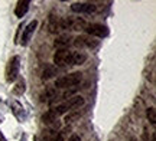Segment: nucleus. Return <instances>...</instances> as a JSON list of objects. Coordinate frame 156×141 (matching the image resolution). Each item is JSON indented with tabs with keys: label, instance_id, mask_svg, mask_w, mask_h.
I'll list each match as a JSON object with an SVG mask.
<instances>
[{
	"label": "nucleus",
	"instance_id": "nucleus-1",
	"mask_svg": "<svg viewBox=\"0 0 156 141\" xmlns=\"http://www.w3.org/2000/svg\"><path fill=\"white\" fill-rule=\"evenodd\" d=\"M84 102L85 101H84V98L81 95H74V96H71V98L65 99V102L59 104L58 107H55L54 109H51V111H52L54 115L58 118V117H61L64 114L75 111V109H80V108L84 105Z\"/></svg>",
	"mask_w": 156,
	"mask_h": 141
},
{
	"label": "nucleus",
	"instance_id": "nucleus-2",
	"mask_svg": "<svg viewBox=\"0 0 156 141\" xmlns=\"http://www.w3.org/2000/svg\"><path fill=\"white\" fill-rule=\"evenodd\" d=\"M83 81V73L81 72H73L69 75H65V76H61L55 81V85L54 88L55 89H68V88H74L77 85L81 84Z\"/></svg>",
	"mask_w": 156,
	"mask_h": 141
},
{
	"label": "nucleus",
	"instance_id": "nucleus-3",
	"mask_svg": "<svg viewBox=\"0 0 156 141\" xmlns=\"http://www.w3.org/2000/svg\"><path fill=\"white\" fill-rule=\"evenodd\" d=\"M54 63L55 66H71L73 65V52L68 49H58L54 53Z\"/></svg>",
	"mask_w": 156,
	"mask_h": 141
},
{
	"label": "nucleus",
	"instance_id": "nucleus-4",
	"mask_svg": "<svg viewBox=\"0 0 156 141\" xmlns=\"http://www.w3.org/2000/svg\"><path fill=\"white\" fill-rule=\"evenodd\" d=\"M19 69H20V58L13 56L7 63V68H6V81L7 82H13L16 81L19 76Z\"/></svg>",
	"mask_w": 156,
	"mask_h": 141
},
{
	"label": "nucleus",
	"instance_id": "nucleus-5",
	"mask_svg": "<svg viewBox=\"0 0 156 141\" xmlns=\"http://www.w3.org/2000/svg\"><path fill=\"white\" fill-rule=\"evenodd\" d=\"M84 30L91 36L95 38H107L108 36V29L106 25L101 23H87V26L84 28Z\"/></svg>",
	"mask_w": 156,
	"mask_h": 141
},
{
	"label": "nucleus",
	"instance_id": "nucleus-6",
	"mask_svg": "<svg viewBox=\"0 0 156 141\" xmlns=\"http://www.w3.org/2000/svg\"><path fill=\"white\" fill-rule=\"evenodd\" d=\"M74 46L75 48H80V49H84V48H87V49H94L98 46V42L94 39H91L90 36H77L75 39H74Z\"/></svg>",
	"mask_w": 156,
	"mask_h": 141
},
{
	"label": "nucleus",
	"instance_id": "nucleus-7",
	"mask_svg": "<svg viewBox=\"0 0 156 141\" xmlns=\"http://www.w3.org/2000/svg\"><path fill=\"white\" fill-rule=\"evenodd\" d=\"M71 10L75 12V13H87V15H91L97 12V6L94 3H87V2H80V3H73L71 5Z\"/></svg>",
	"mask_w": 156,
	"mask_h": 141
},
{
	"label": "nucleus",
	"instance_id": "nucleus-8",
	"mask_svg": "<svg viewBox=\"0 0 156 141\" xmlns=\"http://www.w3.org/2000/svg\"><path fill=\"white\" fill-rule=\"evenodd\" d=\"M36 28H38V20H32V22L29 23L26 28L23 29V33H22V39H20V43H22L23 46H26L29 43V40H30V38L34 36L35 30H36Z\"/></svg>",
	"mask_w": 156,
	"mask_h": 141
},
{
	"label": "nucleus",
	"instance_id": "nucleus-9",
	"mask_svg": "<svg viewBox=\"0 0 156 141\" xmlns=\"http://www.w3.org/2000/svg\"><path fill=\"white\" fill-rule=\"evenodd\" d=\"M58 92L54 86H49L41 94V101L42 102H55L58 99Z\"/></svg>",
	"mask_w": 156,
	"mask_h": 141
},
{
	"label": "nucleus",
	"instance_id": "nucleus-10",
	"mask_svg": "<svg viewBox=\"0 0 156 141\" xmlns=\"http://www.w3.org/2000/svg\"><path fill=\"white\" fill-rule=\"evenodd\" d=\"M56 73H58V68H56L54 63H45L44 69H42V75H41V78L44 79V81H48V79L54 78Z\"/></svg>",
	"mask_w": 156,
	"mask_h": 141
},
{
	"label": "nucleus",
	"instance_id": "nucleus-11",
	"mask_svg": "<svg viewBox=\"0 0 156 141\" xmlns=\"http://www.w3.org/2000/svg\"><path fill=\"white\" fill-rule=\"evenodd\" d=\"M48 29H49L51 33L61 32V19L58 16H55L54 13L49 15V19H48Z\"/></svg>",
	"mask_w": 156,
	"mask_h": 141
},
{
	"label": "nucleus",
	"instance_id": "nucleus-12",
	"mask_svg": "<svg viewBox=\"0 0 156 141\" xmlns=\"http://www.w3.org/2000/svg\"><path fill=\"white\" fill-rule=\"evenodd\" d=\"M29 5H30L29 0H20V2H17L16 7H15V15H16L17 17H23L28 13Z\"/></svg>",
	"mask_w": 156,
	"mask_h": 141
},
{
	"label": "nucleus",
	"instance_id": "nucleus-13",
	"mask_svg": "<svg viewBox=\"0 0 156 141\" xmlns=\"http://www.w3.org/2000/svg\"><path fill=\"white\" fill-rule=\"evenodd\" d=\"M12 109H13V114L16 115L17 119L23 121V119L26 118V112H25V108H23V105L20 104V102H17V101H13V102H12Z\"/></svg>",
	"mask_w": 156,
	"mask_h": 141
},
{
	"label": "nucleus",
	"instance_id": "nucleus-14",
	"mask_svg": "<svg viewBox=\"0 0 156 141\" xmlns=\"http://www.w3.org/2000/svg\"><path fill=\"white\" fill-rule=\"evenodd\" d=\"M69 43H71V36H69V35H61V36H58L56 40L54 42L55 48H58V49H65Z\"/></svg>",
	"mask_w": 156,
	"mask_h": 141
},
{
	"label": "nucleus",
	"instance_id": "nucleus-15",
	"mask_svg": "<svg viewBox=\"0 0 156 141\" xmlns=\"http://www.w3.org/2000/svg\"><path fill=\"white\" fill-rule=\"evenodd\" d=\"M56 128H58V123L52 124V128H49V130H46L44 133L42 141H54V138H55V136H56Z\"/></svg>",
	"mask_w": 156,
	"mask_h": 141
},
{
	"label": "nucleus",
	"instance_id": "nucleus-16",
	"mask_svg": "<svg viewBox=\"0 0 156 141\" xmlns=\"http://www.w3.org/2000/svg\"><path fill=\"white\" fill-rule=\"evenodd\" d=\"M88 59L87 53L84 52H73V65H83Z\"/></svg>",
	"mask_w": 156,
	"mask_h": 141
},
{
	"label": "nucleus",
	"instance_id": "nucleus-17",
	"mask_svg": "<svg viewBox=\"0 0 156 141\" xmlns=\"http://www.w3.org/2000/svg\"><path fill=\"white\" fill-rule=\"evenodd\" d=\"M25 91H26V82H25L23 78H20L16 82L15 88H13V94H15V95H22Z\"/></svg>",
	"mask_w": 156,
	"mask_h": 141
},
{
	"label": "nucleus",
	"instance_id": "nucleus-18",
	"mask_svg": "<svg viewBox=\"0 0 156 141\" xmlns=\"http://www.w3.org/2000/svg\"><path fill=\"white\" fill-rule=\"evenodd\" d=\"M81 114H83V111H80V109H75V111H71V112H68L67 115H65V123H74L75 119H78L80 117H81Z\"/></svg>",
	"mask_w": 156,
	"mask_h": 141
},
{
	"label": "nucleus",
	"instance_id": "nucleus-19",
	"mask_svg": "<svg viewBox=\"0 0 156 141\" xmlns=\"http://www.w3.org/2000/svg\"><path fill=\"white\" fill-rule=\"evenodd\" d=\"M42 119H44V123L45 124H48V125H51V124H55L56 123V117L54 115V112L52 111H48V112H45L44 115H42Z\"/></svg>",
	"mask_w": 156,
	"mask_h": 141
},
{
	"label": "nucleus",
	"instance_id": "nucleus-20",
	"mask_svg": "<svg viewBox=\"0 0 156 141\" xmlns=\"http://www.w3.org/2000/svg\"><path fill=\"white\" fill-rule=\"evenodd\" d=\"M146 115H147V119H149V123L152 125L156 124V109L155 107H151L147 108V111H146Z\"/></svg>",
	"mask_w": 156,
	"mask_h": 141
},
{
	"label": "nucleus",
	"instance_id": "nucleus-21",
	"mask_svg": "<svg viewBox=\"0 0 156 141\" xmlns=\"http://www.w3.org/2000/svg\"><path fill=\"white\" fill-rule=\"evenodd\" d=\"M54 141H65V136H64V133H58L54 138Z\"/></svg>",
	"mask_w": 156,
	"mask_h": 141
},
{
	"label": "nucleus",
	"instance_id": "nucleus-22",
	"mask_svg": "<svg viewBox=\"0 0 156 141\" xmlns=\"http://www.w3.org/2000/svg\"><path fill=\"white\" fill-rule=\"evenodd\" d=\"M68 141H81V138H80V136H77V134H74V136L69 137V140Z\"/></svg>",
	"mask_w": 156,
	"mask_h": 141
},
{
	"label": "nucleus",
	"instance_id": "nucleus-23",
	"mask_svg": "<svg viewBox=\"0 0 156 141\" xmlns=\"http://www.w3.org/2000/svg\"><path fill=\"white\" fill-rule=\"evenodd\" d=\"M0 141H7L6 140V137L3 136V133H2V131H0Z\"/></svg>",
	"mask_w": 156,
	"mask_h": 141
},
{
	"label": "nucleus",
	"instance_id": "nucleus-24",
	"mask_svg": "<svg viewBox=\"0 0 156 141\" xmlns=\"http://www.w3.org/2000/svg\"><path fill=\"white\" fill-rule=\"evenodd\" d=\"M130 141H137V138H136V137H132V138H130Z\"/></svg>",
	"mask_w": 156,
	"mask_h": 141
}]
</instances>
